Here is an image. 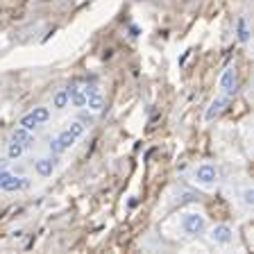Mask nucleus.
I'll return each instance as SVG.
<instances>
[{"instance_id": "obj_10", "label": "nucleus", "mask_w": 254, "mask_h": 254, "mask_svg": "<svg viewBox=\"0 0 254 254\" xmlns=\"http://www.w3.org/2000/svg\"><path fill=\"white\" fill-rule=\"evenodd\" d=\"M227 105H229V98H227V95H218L216 100H213L211 105H209V109H206L204 121H213V118H216L218 114H220V111L225 109Z\"/></svg>"}, {"instance_id": "obj_4", "label": "nucleus", "mask_w": 254, "mask_h": 254, "mask_svg": "<svg viewBox=\"0 0 254 254\" xmlns=\"http://www.w3.org/2000/svg\"><path fill=\"white\" fill-rule=\"evenodd\" d=\"M209 241H211V245H216V248H229V245L236 241V232H234V227H229V225H213L211 229H209Z\"/></svg>"}, {"instance_id": "obj_14", "label": "nucleus", "mask_w": 254, "mask_h": 254, "mask_svg": "<svg viewBox=\"0 0 254 254\" xmlns=\"http://www.w3.org/2000/svg\"><path fill=\"white\" fill-rule=\"evenodd\" d=\"M66 107H70V100H68V89H59L57 93L53 95V109L64 111Z\"/></svg>"}, {"instance_id": "obj_3", "label": "nucleus", "mask_w": 254, "mask_h": 254, "mask_svg": "<svg viewBox=\"0 0 254 254\" xmlns=\"http://www.w3.org/2000/svg\"><path fill=\"white\" fill-rule=\"evenodd\" d=\"M206 229V218L200 211H184L182 213V232L186 236H202Z\"/></svg>"}, {"instance_id": "obj_7", "label": "nucleus", "mask_w": 254, "mask_h": 254, "mask_svg": "<svg viewBox=\"0 0 254 254\" xmlns=\"http://www.w3.org/2000/svg\"><path fill=\"white\" fill-rule=\"evenodd\" d=\"M57 170V157H39L34 161V173L41 177V180H48V177H53V173Z\"/></svg>"}, {"instance_id": "obj_8", "label": "nucleus", "mask_w": 254, "mask_h": 254, "mask_svg": "<svg viewBox=\"0 0 254 254\" xmlns=\"http://www.w3.org/2000/svg\"><path fill=\"white\" fill-rule=\"evenodd\" d=\"M11 141H18L25 150H30L34 143H37V136H34V132H30V129H25V127H16L14 132H11Z\"/></svg>"}, {"instance_id": "obj_9", "label": "nucleus", "mask_w": 254, "mask_h": 254, "mask_svg": "<svg viewBox=\"0 0 254 254\" xmlns=\"http://www.w3.org/2000/svg\"><path fill=\"white\" fill-rule=\"evenodd\" d=\"M66 89H68L70 107H75V109H86V95H84V91L79 89L77 84H70V86H66Z\"/></svg>"}, {"instance_id": "obj_12", "label": "nucleus", "mask_w": 254, "mask_h": 254, "mask_svg": "<svg viewBox=\"0 0 254 254\" xmlns=\"http://www.w3.org/2000/svg\"><path fill=\"white\" fill-rule=\"evenodd\" d=\"M105 107H107V102H105V95H102V91H100V93H93V95H89V98H86V109H89L91 114H100Z\"/></svg>"}, {"instance_id": "obj_18", "label": "nucleus", "mask_w": 254, "mask_h": 254, "mask_svg": "<svg viewBox=\"0 0 254 254\" xmlns=\"http://www.w3.org/2000/svg\"><path fill=\"white\" fill-rule=\"evenodd\" d=\"M79 111H82V114L77 116V121L82 123L84 127H91V125H93V114H84V109H79Z\"/></svg>"}, {"instance_id": "obj_1", "label": "nucleus", "mask_w": 254, "mask_h": 254, "mask_svg": "<svg viewBox=\"0 0 254 254\" xmlns=\"http://www.w3.org/2000/svg\"><path fill=\"white\" fill-rule=\"evenodd\" d=\"M190 180H193L195 186H200V189H213L218 184V180H220V170L213 164H200L193 170Z\"/></svg>"}, {"instance_id": "obj_19", "label": "nucleus", "mask_w": 254, "mask_h": 254, "mask_svg": "<svg viewBox=\"0 0 254 254\" xmlns=\"http://www.w3.org/2000/svg\"><path fill=\"white\" fill-rule=\"evenodd\" d=\"M82 91H84V95L89 98V95H93V93H100V86L95 84V82H89V84H86Z\"/></svg>"}, {"instance_id": "obj_15", "label": "nucleus", "mask_w": 254, "mask_h": 254, "mask_svg": "<svg viewBox=\"0 0 254 254\" xmlns=\"http://www.w3.org/2000/svg\"><path fill=\"white\" fill-rule=\"evenodd\" d=\"M23 154H25V148H23L18 141H9V143H7V159H9V161H18Z\"/></svg>"}, {"instance_id": "obj_13", "label": "nucleus", "mask_w": 254, "mask_h": 254, "mask_svg": "<svg viewBox=\"0 0 254 254\" xmlns=\"http://www.w3.org/2000/svg\"><path fill=\"white\" fill-rule=\"evenodd\" d=\"M57 141H59V148H62V152H68V150H73V148H75V143H77L79 138H77V136H73V134H70L68 129H64V132L57 136Z\"/></svg>"}, {"instance_id": "obj_6", "label": "nucleus", "mask_w": 254, "mask_h": 254, "mask_svg": "<svg viewBox=\"0 0 254 254\" xmlns=\"http://www.w3.org/2000/svg\"><path fill=\"white\" fill-rule=\"evenodd\" d=\"M220 91L222 95H227V98H234L238 91V75H236V68L234 66H227V68L222 70L220 75Z\"/></svg>"}, {"instance_id": "obj_16", "label": "nucleus", "mask_w": 254, "mask_h": 254, "mask_svg": "<svg viewBox=\"0 0 254 254\" xmlns=\"http://www.w3.org/2000/svg\"><path fill=\"white\" fill-rule=\"evenodd\" d=\"M241 202H243L245 209H252V202H254V189L250 184L243 186V190H241Z\"/></svg>"}, {"instance_id": "obj_2", "label": "nucleus", "mask_w": 254, "mask_h": 254, "mask_svg": "<svg viewBox=\"0 0 254 254\" xmlns=\"http://www.w3.org/2000/svg\"><path fill=\"white\" fill-rule=\"evenodd\" d=\"M30 189V177L18 175L14 170H0V190L2 193H21Z\"/></svg>"}, {"instance_id": "obj_17", "label": "nucleus", "mask_w": 254, "mask_h": 254, "mask_svg": "<svg viewBox=\"0 0 254 254\" xmlns=\"http://www.w3.org/2000/svg\"><path fill=\"white\" fill-rule=\"evenodd\" d=\"M66 129H68V132L73 134V136H77V138H82V136H84V132H86V127L82 125V123H79L77 118H75V121H70Z\"/></svg>"}, {"instance_id": "obj_11", "label": "nucleus", "mask_w": 254, "mask_h": 254, "mask_svg": "<svg viewBox=\"0 0 254 254\" xmlns=\"http://www.w3.org/2000/svg\"><path fill=\"white\" fill-rule=\"evenodd\" d=\"M236 37L241 43L250 41V23H248V14H241L236 21Z\"/></svg>"}, {"instance_id": "obj_5", "label": "nucleus", "mask_w": 254, "mask_h": 254, "mask_svg": "<svg viewBox=\"0 0 254 254\" xmlns=\"http://www.w3.org/2000/svg\"><path fill=\"white\" fill-rule=\"evenodd\" d=\"M48 121H50V109H48V107H34L30 114H25V116L21 118L18 125L30 129V132H34V129H39L41 125H46Z\"/></svg>"}]
</instances>
